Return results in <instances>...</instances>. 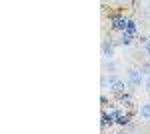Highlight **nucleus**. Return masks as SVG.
I'll return each instance as SVG.
<instances>
[{
	"instance_id": "ddd939ff",
	"label": "nucleus",
	"mask_w": 150,
	"mask_h": 134,
	"mask_svg": "<svg viewBox=\"0 0 150 134\" xmlns=\"http://www.w3.org/2000/svg\"><path fill=\"white\" fill-rule=\"evenodd\" d=\"M144 90H146V92L150 94V76L146 78V82H144Z\"/></svg>"
},
{
	"instance_id": "0eeeda50",
	"label": "nucleus",
	"mask_w": 150,
	"mask_h": 134,
	"mask_svg": "<svg viewBox=\"0 0 150 134\" xmlns=\"http://www.w3.org/2000/svg\"><path fill=\"white\" fill-rule=\"evenodd\" d=\"M134 40H136V38H134L132 34L122 32V34H118V38H116V46H132Z\"/></svg>"
},
{
	"instance_id": "f03ea898",
	"label": "nucleus",
	"mask_w": 150,
	"mask_h": 134,
	"mask_svg": "<svg viewBox=\"0 0 150 134\" xmlns=\"http://www.w3.org/2000/svg\"><path fill=\"white\" fill-rule=\"evenodd\" d=\"M108 86V90H110V94H114V98L118 96V94H122V92H126L128 86L126 82L122 78H118L116 74H110L108 78H102V88H106Z\"/></svg>"
},
{
	"instance_id": "39448f33",
	"label": "nucleus",
	"mask_w": 150,
	"mask_h": 134,
	"mask_svg": "<svg viewBox=\"0 0 150 134\" xmlns=\"http://www.w3.org/2000/svg\"><path fill=\"white\" fill-rule=\"evenodd\" d=\"M112 126H116L114 114H112L110 110H102V114H100V128L106 130V128H112Z\"/></svg>"
},
{
	"instance_id": "1a4fd4ad",
	"label": "nucleus",
	"mask_w": 150,
	"mask_h": 134,
	"mask_svg": "<svg viewBox=\"0 0 150 134\" xmlns=\"http://www.w3.org/2000/svg\"><path fill=\"white\" fill-rule=\"evenodd\" d=\"M126 32H128V34H132L134 38L138 36V32H140V26H138V22H136L134 18H130V22H128V28H126Z\"/></svg>"
},
{
	"instance_id": "9d476101",
	"label": "nucleus",
	"mask_w": 150,
	"mask_h": 134,
	"mask_svg": "<svg viewBox=\"0 0 150 134\" xmlns=\"http://www.w3.org/2000/svg\"><path fill=\"white\" fill-rule=\"evenodd\" d=\"M138 42L144 46V52H146V56L150 58V36H140Z\"/></svg>"
},
{
	"instance_id": "6e6552de",
	"label": "nucleus",
	"mask_w": 150,
	"mask_h": 134,
	"mask_svg": "<svg viewBox=\"0 0 150 134\" xmlns=\"http://www.w3.org/2000/svg\"><path fill=\"white\" fill-rule=\"evenodd\" d=\"M136 114L140 116V120L150 122V102H142L138 108H136Z\"/></svg>"
},
{
	"instance_id": "7ed1b4c3",
	"label": "nucleus",
	"mask_w": 150,
	"mask_h": 134,
	"mask_svg": "<svg viewBox=\"0 0 150 134\" xmlns=\"http://www.w3.org/2000/svg\"><path fill=\"white\" fill-rule=\"evenodd\" d=\"M128 22H130V18H128V16H124L122 12H114V14H110V18H108L110 30H112V32H118V34L126 32Z\"/></svg>"
},
{
	"instance_id": "2eb2a0df",
	"label": "nucleus",
	"mask_w": 150,
	"mask_h": 134,
	"mask_svg": "<svg viewBox=\"0 0 150 134\" xmlns=\"http://www.w3.org/2000/svg\"><path fill=\"white\" fill-rule=\"evenodd\" d=\"M104 134H116V132H104Z\"/></svg>"
},
{
	"instance_id": "9b49d317",
	"label": "nucleus",
	"mask_w": 150,
	"mask_h": 134,
	"mask_svg": "<svg viewBox=\"0 0 150 134\" xmlns=\"http://www.w3.org/2000/svg\"><path fill=\"white\" fill-rule=\"evenodd\" d=\"M140 70L144 72V76H150V62H146V64H140Z\"/></svg>"
},
{
	"instance_id": "4468645a",
	"label": "nucleus",
	"mask_w": 150,
	"mask_h": 134,
	"mask_svg": "<svg viewBox=\"0 0 150 134\" xmlns=\"http://www.w3.org/2000/svg\"><path fill=\"white\" fill-rule=\"evenodd\" d=\"M116 134H128V130H120V132H116Z\"/></svg>"
},
{
	"instance_id": "dca6fc26",
	"label": "nucleus",
	"mask_w": 150,
	"mask_h": 134,
	"mask_svg": "<svg viewBox=\"0 0 150 134\" xmlns=\"http://www.w3.org/2000/svg\"><path fill=\"white\" fill-rule=\"evenodd\" d=\"M146 6H148V10H150V2H148V4H146Z\"/></svg>"
},
{
	"instance_id": "20e7f679",
	"label": "nucleus",
	"mask_w": 150,
	"mask_h": 134,
	"mask_svg": "<svg viewBox=\"0 0 150 134\" xmlns=\"http://www.w3.org/2000/svg\"><path fill=\"white\" fill-rule=\"evenodd\" d=\"M114 48H116V40H112L110 36H104L102 38V44H100V50H102L104 60H112L114 58Z\"/></svg>"
},
{
	"instance_id": "423d86ee",
	"label": "nucleus",
	"mask_w": 150,
	"mask_h": 134,
	"mask_svg": "<svg viewBox=\"0 0 150 134\" xmlns=\"http://www.w3.org/2000/svg\"><path fill=\"white\" fill-rule=\"evenodd\" d=\"M116 102H118V106H122V108H130L132 104H134V98H132V92H122V94H118L116 96Z\"/></svg>"
},
{
	"instance_id": "f257e3e1",
	"label": "nucleus",
	"mask_w": 150,
	"mask_h": 134,
	"mask_svg": "<svg viewBox=\"0 0 150 134\" xmlns=\"http://www.w3.org/2000/svg\"><path fill=\"white\" fill-rule=\"evenodd\" d=\"M148 76H144V72L140 68H130L126 74V86H128V92H134L136 88H142L144 82H146Z\"/></svg>"
},
{
	"instance_id": "f8f14e48",
	"label": "nucleus",
	"mask_w": 150,
	"mask_h": 134,
	"mask_svg": "<svg viewBox=\"0 0 150 134\" xmlns=\"http://www.w3.org/2000/svg\"><path fill=\"white\" fill-rule=\"evenodd\" d=\"M100 104H102V110H106V104H110V100L102 94V96H100Z\"/></svg>"
}]
</instances>
